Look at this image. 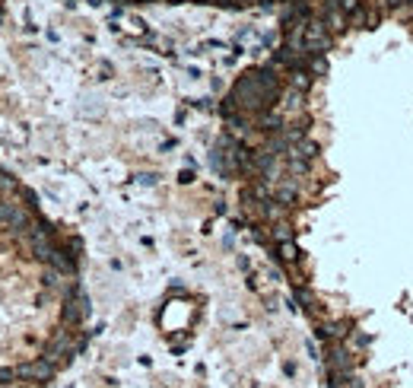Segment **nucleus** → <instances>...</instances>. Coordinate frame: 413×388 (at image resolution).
I'll return each mask as SVG.
<instances>
[{
  "label": "nucleus",
  "mask_w": 413,
  "mask_h": 388,
  "mask_svg": "<svg viewBox=\"0 0 413 388\" xmlns=\"http://www.w3.org/2000/svg\"><path fill=\"white\" fill-rule=\"evenodd\" d=\"M13 382H16V369H7V366L0 369V385H13Z\"/></svg>",
  "instance_id": "f257e3e1"
}]
</instances>
